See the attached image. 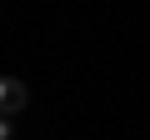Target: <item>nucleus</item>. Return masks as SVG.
<instances>
[{"label": "nucleus", "mask_w": 150, "mask_h": 140, "mask_svg": "<svg viewBox=\"0 0 150 140\" xmlns=\"http://www.w3.org/2000/svg\"><path fill=\"white\" fill-rule=\"evenodd\" d=\"M25 100H30V85L20 75H5V85H0V110H5V120H15L25 110Z\"/></svg>", "instance_id": "nucleus-1"}]
</instances>
